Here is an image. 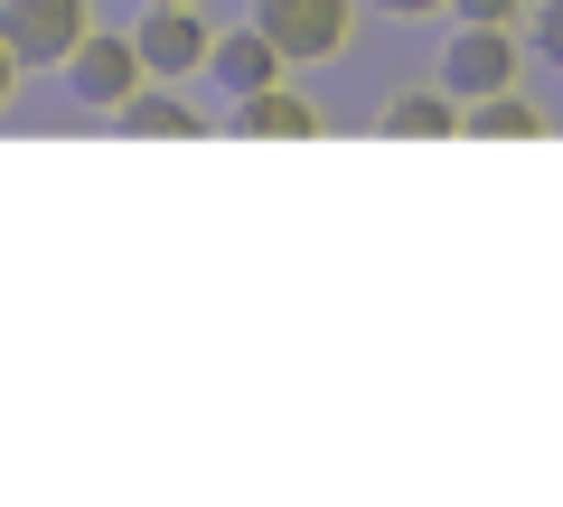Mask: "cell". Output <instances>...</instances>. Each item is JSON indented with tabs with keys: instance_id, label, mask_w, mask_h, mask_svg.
Masks as SVG:
<instances>
[{
	"instance_id": "cell-1",
	"label": "cell",
	"mask_w": 563,
	"mask_h": 507,
	"mask_svg": "<svg viewBox=\"0 0 563 507\" xmlns=\"http://www.w3.org/2000/svg\"><path fill=\"white\" fill-rule=\"evenodd\" d=\"M0 38L20 57V76H38V66H66L95 38V10L85 0H0Z\"/></svg>"
},
{
	"instance_id": "cell-2",
	"label": "cell",
	"mask_w": 563,
	"mask_h": 507,
	"mask_svg": "<svg viewBox=\"0 0 563 507\" xmlns=\"http://www.w3.org/2000/svg\"><path fill=\"white\" fill-rule=\"evenodd\" d=\"M254 29H263L291 66H329V57H347L357 0H254Z\"/></svg>"
},
{
	"instance_id": "cell-3",
	"label": "cell",
	"mask_w": 563,
	"mask_h": 507,
	"mask_svg": "<svg viewBox=\"0 0 563 507\" xmlns=\"http://www.w3.org/2000/svg\"><path fill=\"white\" fill-rule=\"evenodd\" d=\"M132 47H141V66H151V76L188 85V76L207 66V47H217V29L198 20V0H151V10H141V29H132Z\"/></svg>"
},
{
	"instance_id": "cell-4",
	"label": "cell",
	"mask_w": 563,
	"mask_h": 507,
	"mask_svg": "<svg viewBox=\"0 0 563 507\" xmlns=\"http://www.w3.org/2000/svg\"><path fill=\"white\" fill-rule=\"evenodd\" d=\"M442 85H451L461 103L507 95V85H517V38L488 29V20H461V38H451V57H442Z\"/></svg>"
},
{
	"instance_id": "cell-5",
	"label": "cell",
	"mask_w": 563,
	"mask_h": 507,
	"mask_svg": "<svg viewBox=\"0 0 563 507\" xmlns=\"http://www.w3.org/2000/svg\"><path fill=\"white\" fill-rule=\"evenodd\" d=\"M132 85H151V66H141L132 38H85L76 57H66V95H76L85 113H113Z\"/></svg>"
},
{
	"instance_id": "cell-6",
	"label": "cell",
	"mask_w": 563,
	"mask_h": 507,
	"mask_svg": "<svg viewBox=\"0 0 563 507\" xmlns=\"http://www.w3.org/2000/svg\"><path fill=\"white\" fill-rule=\"evenodd\" d=\"M103 122H113L122 142H198V132H207V122L188 113V95H179V85H169V76L132 85V95H122V103H113V113H103Z\"/></svg>"
},
{
	"instance_id": "cell-7",
	"label": "cell",
	"mask_w": 563,
	"mask_h": 507,
	"mask_svg": "<svg viewBox=\"0 0 563 507\" xmlns=\"http://www.w3.org/2000/svg\"><path fill=\"white\" fill-rule=\"evenodd\" d=\"M225 132H235V142H310V132H320V103L291 95V85H263V95H235Z\"/></svg>"
},
{
	"instance_id": "cell-8",
	"label": "cell",
	"mask_w": 563,
	"mask_h": 507,
	"mask_svg": "<svg viewBox=\"0 0 563 507\" xmlns=\"http://www.w3.org/2000/svg\"><path fill=\"white\" fill-rule=\"evenodd\" d=\"M207 76H217L225 95H263V85H282V76H291V57H282V47L263 38L254 20H244L235 38H217V47H207Z\"/></svg>"
},
{
	"instance_id": "cell-9",
	"label": "cell",
	"mask_w": 563,
	"mask_h": 507,
	"mask_svg": "<svg viewBox=\"0 0 563 507\" xmlns=\"http://www.w3.org/2000/svg\"><path fill=\"white\" fill-rule=\"evenodd\" d=\"M376 132H385V142H442V132H461V95H451V85H442V95L413 85V95H395L376 113Z\"/></svg>"
},
{
	"instance_id": "cell-10",
	"label": "cell",
	"mask_w": 563,
	"mask_h": 507,
	"mask_svg": "<svg viewBox=\"0 0 563 507\" xmlns=\"http://www.w3.org/2000/svg\"><path fill=\"white\" fill-rule=\"evenodd\" d=\"M461 132H470V142H536V132H544V113L517 95V85H507V95L461 103Z\"/></svg>"
},
{
	"instance_id": "cell-11",
	"label": "cell",
	"mask_w": 563,
	"mask_h": 507,
	"mask_svg": "<svg viewBox=\"0 0 563 507\" xmlns=\"http://www.w3.org/2000/svg\"><path fill=\"white\" fill-rule=\"evenodd\" d=\"M536 57L563 66V0H544V10H536Z\"/></svg>"
},
{
	"instance_id": "cell-12",
	"label": "cell",
	"mask_w": 563,
	"mask_h": 507,
	"mask_svg": "<svg viewBox=\"0 0 563 507\" xmlns=\"http://www.w3.org/2000/svg\"><path fill=\"white\" fill-rule=\"evenodd\" d=\"M451 10H461V20H488V29H517L526 0H451Z\"/></svg>"
},
{
	"instance_id": "cell-13",
	"label": "cell",
	"mask_w": 563,
	"mask_h": 507,
	"mask_svg": "<svg viewBox=\"0 0 563 507\" xmlns=\"http://www.w3.org/2000/svg\"><path fill=\"white\" fill-rule=\"evenodd\" d=\"M376 10H395V20H432V10H451V0H376Z\"/></svg>"
},
{
	"instance_id": "cell-14",
	"label": "cell",
	"mask_w": 563,
	"mask_h": 507,
	"mask_svg": "<svg viewBox=\"0 0 563 507\" xmlns=\"http://www.w3.org/2000/svg\"><path fill=\"white\" fill-rule=\"evenodd\" d=\"M10 85H20V57H10V38H0V103H10Z\"/></svg>"
}]
</instances>
